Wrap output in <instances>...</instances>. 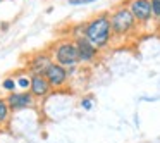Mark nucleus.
I'll return each instance as SVG.
<instances>
[{"label":"nucleus","mask_w":160,"mask_h":143,"mask_svg":"<svg viewBox=\"0 0 160 143\" xmlns=\"http://www.w3.org/2000/svg\"><path fill=\"white\" fill-rule=\"evenodd\" d=\"M52 90V84L47 79L45 74H33L31 76V86H29V91L33 93V97H47Z\"/></svg>","instance_id":"nucleus-8"},{"label":"nucleus","mask_w":160,"mask_h":143,"mask_svg":"<svg viewBox=\"0 0 160 143\" xmlns=\"http://www.w3.org/2000/svg\"><path fill=\"white\" fill-rule=\"evenodd\" d=\"M129 9H131L134 19L138 21L139 26L150 24L153 19V11H152V2L150 0H129L128 2Z\"/></svg>","instance_id":"nucleus-4"},{"label":"nucleus","mask_w":160,"mask_h":143,"mask_svg":"<svg viewBox=\"0 0 160 143\" xmlns=\"http://www.w3.org/2000/svg\"><path fill=\"white\" fill-rule=\"evenodd\" d=\"M0 2H4V0H0Z\"/></svg>","instance_id":"nucleus-17"},{"label":"nucleus","mask_w":160,"mask_h":143,"mask_svg":"<svg viewBox=\"0 0 160 143\" xmlns=\"http://www.w3.org/2000/svg\"><path fill=\"white\" fill-rule=\"evenodd\" d=\"M108 14H110L112 31H114V36H117V38H124V36L134 33L136 28L139 26L128 4L117 5V7L112 9Z\"/></svg>","instance_id":"nucleus-2"},{"label":"nucleus","mask_w":160,"mask_h":143,"mask_svg":"<svg viewBox=\"0 0 160 143\" xmlns=\"http://www.w3.org/2000/svg\"><path fill=\"white\" fill-rule=\"evenodd\" d=\"M31 86V78H19L18 79V88H22V90H28Z\"/></svg>","instance_id":"nucleus-13"},{"label":"nucleus","mask_w":160,"mask_h":143,"mask_svg":"<svg viewBox=\"0 0 160 143\" xmlns=\"http://www.w3.org/2000/svg\"><path fill=\"white\" fill-rule=\"evenodd\" d=\"M93 2H97V0H67V4H69V5H74V7H78V5L93 4Z\"/></svg>","instance_id":"nucleus-14"},{"label":"nucleus","mask_w":160,"mask_h":143,"mask_svg":"<svg viewBox=\"0 0 160 143\" xmlns=\"http://www.w3.org/2000/svg\"><path fill=\"white\" fill-rule=\"evenodd\" d=\"M74 42H76V45H78L79 62L90 64V62H93V60L98 57V52H100V50H98L97 47H95L93 43L86 38V36H79V38H76Z\"/></svg>","instance_id":"nucleus-5"},{"label":"nucleus","mask_w":160,"mask_h":143,"mask_svg":"<svg viewBox=\"0 0 160 143\" xmlns=\"http://www.w3.org/2000/svg\"><path fill=\"white\" fill-rule=\"evenodd\" d=\"M2 88H4L5 91H9V93H12V91L18 88V81H14V78H7V79H4V83H2Z\"/></svg>","instance_id":"nucleus-11"},{"label":"nucleus","mask_w":160,"mask_h":143,"mask_svg":"<svg viewBox=\"0 0 160 143\" xmlns=\"http://www.w3.org/2000/svg\"><path fill=\"white\" fill-rule=\"evenodd\" d=\"M50 66H52V59L47 54H36L29 60V69H31L33 74H45Z\"/></svg>","instance_id":"nucleus-9"},{"label":"nucleus","mask_w":160,"mask_h":143,"mask_svg":"<svg viewBox=\"0 0 160 143\" xmlns=\"http://www.w3.org/2000/svg\"><path fill=\"white\" fill-rule=\"evenodd\" d=\"M7 104L12 110L31 107L33 105V93L31 91H12L7 97Z\"/></svg>","instance_id":"nucleus-7"},{"label":"nucleus","mask_w":160,"mask_h":143,"mask_svg":"<svg viewBox=\"0 0 160 143\" xmlns=\"http://www.w3.org/2000/svg\"><path fill=\"white\" fill-rule=\"evenodd\" d=\"M81 107H83L84 110H90V109L93 107V100H91V98H83V100H81Z\"/></svg>","instance_id":"nucleus-15"},{"label":"nucleus","mask_w":160,"mask_h":143,"mask_svg":"<svg viewBox=\"0 0 160 143\" xmlns=\"http://www.w3.org/2000/svg\"><path fill=\"white\" fill-rule=\"evenodd\" d=\"M53 55H55V62L67 67L69 73L74 71V67L79 64V54H78V45L74 40H64L57 43L53 49Z\"/></svg>","instance_id":"nucleus-3"},{"label":"nucleus","mask_w":160,"mask_h":143,"mask_svg":"<svg viewBox=\"0 0 160 143\" xmlns=\"http://www.w3.org/2000/svg\"><path fill=\"white\" fill-rule=\"evenodd\" d=\"M152 2V11H153V19L155 23L160 21V0H150Z\"/></svg>","instance_id":"nucleus-12"},{"label":"nucleus","mask_w":160,"mask_h":143,"mask_svg":"<svg viewBox=\"0 0 160 143\" xmlns=\"http://www.w3.org/2000/svg\"><path fill=\"white\" fill-rule=\"evenodd\" d=\"M45 76H47V79L50 81L52 88H60L62 84H66L67 78H69V69L60 66L59 62H52V66L47 69Z\"/></svg>","instance_id":"nucleus-6"},{"label":"nucleus","mask_w":160,"mask_h":143,"mask_svg":"<svg viewBox=\"0 0 160 143\" xmlns=\"http://www.w3.org/2000/svg\"><path fill=\"white\" fill-rule=\"evenodd\" d=\"M9 104H7V100H2L0 98V124L2 122H5V119H7V115H9Z\"/></svg>","instance_id":"nucleus-10"},{"label":"nucleus","mask_w":160,"mask_h":143,"mask_svg":"<svg viewBox=\"0 0 160 143\" xmlns=\"http://www.w3.org/2000/svg\"><path fill=\"white\" fill-rule=\"evenodd\" d=\"M84 36L98 50L105 49L114 38V31H112V24H110V14L108 12H100L95 18H91L86 23Z\"/></svg>","instance_id":"nucleus-1"},{"label":"nucleus","mask_w":160,"mask_h":143,"mask_svg":"<svg viewBox=\"0 0 160 143\" xmlns=\"http://www.w3.org/2000/svg\"><path fill=\"white\" fill-rule=\"evenodd\" d=\"M158 26H160V21H158Z\"/></svg>","instance_id":"nucleus-16"}]
</instances>
